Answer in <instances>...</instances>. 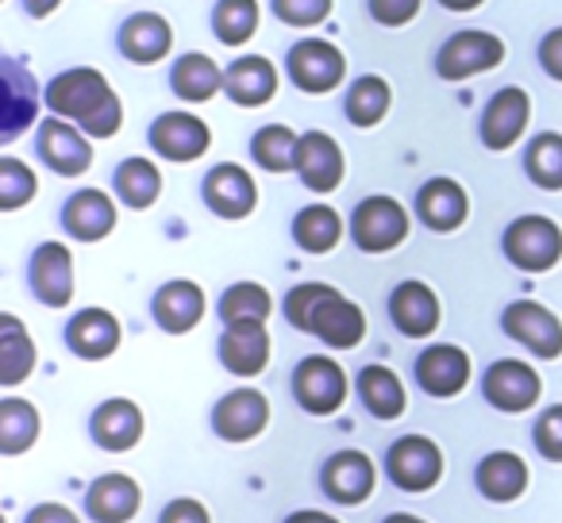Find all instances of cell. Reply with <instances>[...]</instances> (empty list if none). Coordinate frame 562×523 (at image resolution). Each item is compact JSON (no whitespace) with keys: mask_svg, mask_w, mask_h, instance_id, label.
<instances>
[{"mask_svg":"<svg viewBox=\"0 0 562 523\" xmlns=\"http://www.w3.org/2000/svg\"><path fill=\"white\" fill-rule=\"evenodd\" d=\"M47 109L58 120L78 124L89 139H112L120 132V124H124V104H120L116 89L109 86V78L101 70H89V66L66 70L50 81Z\"/></svg>","mask_w":562,"mask_h":523,"instance_id":"cell-1","label":"cell"},{"mask_svg":"<svg viewBox=\"0 0 562 523\" xmlns=\"http://www.w3.org/2000/svg\"><path fill=\"white\" fill-rule=\"evenodd\" d=\"M285 320L297 331L316 336L331 351H351L367 336V316L355 300H347L339 289L321 282L297 285V289L285 297Z\"/></svg>","mask_w":562,"mask_h":523,"instance_id":"cell-2","label":"cell"},{"mask_svg":"<svg viewBox=\"0 0 562 523\" xmlns=\"http://www.w3.org/2000/svg\"><path fill=\"white\" fill-rule=\"evenodd\" d=\"M501 250L524 274H547L562 258V227L547 216H520L505 227Z\"/></svg>","mask_w":562,"mask_h":523,"instance_id":"cell-3","label":"cell"},{"mask_svg":"<svg viewBox=\"0 0 562 523\" xmlns=\"http://www.w3.org/2000/svg\"><path fill=\"white\" fill-rule=\"evenodd\" d=\"M505 62V43L497 39L493 32H454L451 39L439 47L436 55V73L443 81H467L474 73H485V70H497Z\"/></svg>","mask_w":562,"mask_h":523,"instance_id":"cell-4","label":"cell"},{"mask_svg":"<svg viewBox=\"0 0 562 523\" xmlns=\"http://www.w3.org/2000/svg\"><path fill=\"white\" fill-rule=\"evenodd\" d=\"M351 235L359 250L385 254L408 239V212L393 196H367L351 216Z\"/></svg>","mask_w":562,"mask_h":523,"instance_id":"cell-5","label":"cell"},{"mask_svg":"<svg viewBox=\"0 0 562 523\" xmlns=\"http://www.w3.org/2000/svg\"><path fill=\"white\" fill-rule=\"evenodd\" d=\"M501 328L508 339L528 346L536 359H559L562 354V320L539 300H513L501 312Z\"/></svg>","mask_w":562,"mask_h":523,"instance_id":"cell-6","label":"cell"},{"mask_svg":"<svg viewBox=\"0 0 562 523\" xmlns=\"http://www.w3.org/2000/svg\"><path fill=\"white\" fill-rule=\"evenodd\" d=\"M293 397L305 412L313 416H331L344 408L347 400V374L339 362H331L328 354H313L297 366L293 374Z\"/></svg>","mask_w":562,"mask_h":523,"instance_id":"cell-7","label":"cell"},{"mask_svg":"<svg viewBox=\"0 0 562 523\" xmlns=\"http://www.w3.org/2000/svg\"><path fill=\"white\" fill-rule=\"evenodd\" d=\"M385 469H390L397 489L428 492V489H436L439 477H443V451L424 435H405L390 446Z\"/></svg>","mask_w":562,"mask_h":523,"instance_id":"cell-8","label":"cell"},{"mask_svg":"<svg viewBox=\"0 0 562 523\" xmlns=\"http://www.w3.org/2000/svg\"><path fill=\"white\" fill-rule=\"evenodd\" d=\"M285 70H290L293 86L301 89V93H331V89L344 81L347 73V58L339 47H331L328 39H301L297 47L290 50V58H285Z\"/></svg>","mask_w":562,"mask_h":523,"instance_id":"cell-9","label":"cell"},{"mask_svg":"<svg viewBox=\"0 0 562 523\" xmlns=\"http://www.w3.org/2000/svg\"><path fill=\"white\" fill-rule=\"evenodd\" d=\"M35 147H40V158L58 178H78V173H86L93 166V143L70 120H58V116L43 120Z\"/></svg>","mask_w":562,"mask_h":523,"instance_id":"cell-10","label":"cell"},{"mask_svg":"<svg viewBox=\"0 0 562 523\" xmlns=\"http://www.w3.org/2000/svg\"><path fill=\"white\" fill-rule=\"evenodd\" d=\"M209 143H212L209 124L201 116H193V112H162L150 124V147L166 162H196L209 150Z\"/></svg>","mask_w":562,"mask_h":523,"instance_id":"cell-11","label":"cell"},{"mask_svg":"<svg viewBox=\"0 0 562 523\" xmlns=\"http://www.w3.org/2000/svg\"><path fill=\"white\" fill-rule=\"evenodd\" d=\"M539 393H543V382L528 362L501 359L485 369V400L497 412H528L539 400Z\"/></svg>","mask_w":562,"mask_h":523,"instance_id":"cell-12","label":"cell"},{"mask_svg":"<svg viewBox=\"0 0 562 523\" xmlns=\"http://www.w3.org/2000/svg\"><path fill=\"white\" fill-rule=\"evenodd\" d=\"M531 120V101L524 89L505 86L493 93V101L482 112V143L490 150H508L516 147V139L524 135Z\"/></svg>","mask_w":562,"mask_h":523,"instance_id":"cell-13","label":"cell"},{"mask_svg":"<svg viewBox=\"0 0 562 523\" xmlns=\"http://www.w3.org/2000/svg\"><path fill=\"white\" fill-rule=\"evenodd\" d=\"M270 423V405L258 389H235L212 412V428L227 443H250L262 435V428Z\"/></svg>","mask_w":562,"mask_h":523,"instance_id":"cell-14","label":"cell"},{"mask_svg":"<svg viewBox=\"0 0 562 523\" xmlns=\"http://www.w3.org/2000/svg\"><path fill=\"white\" fill-rule=\"evenodd\" d=\"M204 204L216 212L220 219H243L255 212L258 204V185L243 166L220 162L216 170H209L204 178Z\"/></svg>","mask_w":562,"mask_h":523,"instance_id":"cell-15","label":"cell"},{"mask_svg":"<svg viewBox=\"0 0 562 523\" xmlns=\"http://www.w3.org/2000/svg\"><path fill=\"white\" fill-rule=\"evenodd\" d=\"M32 293L40 297V305L47 308H66L74 300V258L63 242H43L32 254Z\"/></svg>","mask_w":562,"mask_h":523,"instance_id":"cell-16","label":"cell"},{"mask_svg":"<svg viewBox=\"0 0 562 523\" xmlns=\"http://www.w3.org/2000/svg\"><path fill=\"white\" fill-rule=\"evenodd\" d=\"M416 216L424 219V227L431 231L447 235V231H459L470 216V196L459 181L451 178H431L420 185L416 193Z\"/></svg>","mask_w":562,"mask_h":523,"instance_id":"cell-17","label":"cell"},{"mask_svg":"<svg viewBox=\"0 0 562 523\" xmlns=\"http://www.w3.org/2000/svg\"><path fill=\"white\" fill-rule=\"evenodd\" d=\"M416 382L428 397H454L470 382V354L462 346L436 343L416 359Z\"/></svg>","mask_w":562,"mask_h":523,"instance_id":"cell-18","label":"cell"},{"mask_svg":"<svg viewBox=\"0 0 562 523\" xmlns=\"http://www.w3.org/2000/svg\"><path fill=\"white\" fill-rule=\"evenodd\" d=\"M297 173L313 193H336L339 181L347 173L344 150L331 139L328 132H308L301 135V150H297Z\"/></svg>","mask_w":562,"mask_h":523,"instance_id":"cell-19","label":"cell"},{"mask_svg":"<svg viewBox=\"0 0 562 523\" xmlns=\"http://www.w3.org/2000/svg\"><path fill=\"white\" fill-rule=\"evenodd\" d=\"M374 462H370V454L362 451H339L328 458V466H324L321 474V485L324 492H328L336 504H362V500L374 492Z\"/></svg>","mask_w":562,"mask_h":523,"instance_id":"cell-20","label":"cell"},{"mask_svg":"<svg viewBox=\"0 0 562 523\" xmlns=\"http://www.w3.org/2000/svg\"><path fill=\"white\" fill-rule=\"evenodd\" d=\"M173 32L158 12H135L120 27V55L135 66H155L170 55Z\"/></svg>","mask_w":562,"mask_h":523,"instance_id":"cell-21","label":"cell"},{"mask_svg":"<svg viewBox=\"0 0 562 523\" xmlns=\"http://www.w3.org/2000/svg\"><path fill=\"white\" fill-rule=\"evenodd\" d=\"M220 362L227 374L235 377H255L270 362V336L266 323H232L220 336Z\"/></svg>","mask_w":562,"mask_h":523,"instance_id":"cell-22","label":"cell"},{"mask_svg":"<svg viewBox=\"0 0 562 523\" xmlns=\"http://www.w3.org/2000/svg\"><path fill=\"white\" fill-rule=\"evenodd\" d=\"M66 346L86 362L109 359L120 346V320L109 308H86L66 323Z\"/></svg>","mask_w":562,"mask_h":523,"instance_id":"cell-23","label":"cell"},{"mask_svg":"<svg viewBox=\"0 0 562 523\" xmlns=\"http://www.w3.org/2000/svg\"><path fill=\"white\" fill-rule=\"evenodd\" d=\"M393 328L408 339H428L439 328V297L424 282H401L390 297Z\"/></svg>","mask_w":562,"mask_h":523,"instance_id":"cell-24","label":"cell"},{"mask_svg":"<svg viewBox=\"0 0 562 523\" xmlns=\"http://www.w3.org/2000/svg\"><path fill=\"white\" fill-rule=\"evenodd\" d=\"M150 312H155V323L162 331H170V336H186V331H193L196 323L204 320L201 285L186 282V277H178V282H166L162 289L155 293V305H150Z\"/></svg>","mask_w":562,"mask_h":523,"instance_id":"cell-25","label":"cell"},{"mask_svg":"<svg viewBox=\"0 0 562 523\" xmlns=\"http://www.w3.org/2000/svg\"><path fill=\"white\" fill-rule=\"evenodd\" d=\"M224 93L232 96L239 109H258V104H266L278 93V70H273V62L262 55L235 58L224 70Z\"/></svg>","mask_w":562,"mask_h":523,"instance_id":"cell-26","label":"cell"},{"mask_svg":"<svg viewBox=\"0 0 562 523\" xmlns=\"http://www.w3.org/2000/svg\"><path fill=\"white\" fill-rule=\"evenodd\" d=\"M63 227L78 242H101L104 235L116 227V204L109 201V193L101 189H81L66 201L63 208Z\"/></svg>","mask_w":562,"mask_h":523,"instance_id":"cell-27","label":"cell"},{"mask_svg":"<svg viewBox=\"0 0 562 523\" xmlns=\"http://www.w3.org/2000/svg\"><path fill=\"white\" fill-rule=\"evenodd\" d=\"M139 485L127 474H104L89 485L86 492V512L93 515L97 523H127L135 512H139Z\"/></svg>","mask_w":562,"mask_h":523,"instance_id":"cell-28","label":"cell"},{"mask_svg":"<svg viewBox=\"0 0 562 523\" xmlns=\"http://www.w3.org/2000/svg\"><path fill=\"white\" fill-rule=\"evenodd\" d=\"M93 439H97V446H104V451H112V454L132 451L143 439V412L124 397L104 400L93 412Z\"/></svg>","mask_w":562,"mask_h":523,"instance_id":"cell-29","label":"cell"},{"mask_svg":"<svg viewBox=\"0 0 562 523\" xmlns=\"http://www.w3.org/2000/svg\"><path fill=\"white\" fill-rule=\"evenodd\" d=\"M477 489H482L485 500L508 504V500L524 497V489H528V466H524V458L513 451L485 454L482 466H477Z\"/></svg>","mask_w":562,"mask_h":523,"instance_id":"cell-30","label":"cell"},{"mask_svg":"<svg viewBox=\"0 0 562 523\" xmlns=\"http://www.w3.org/2000/svg\"><path fill=\"white\" fill-rule=\"evenodd\" d=\"M170 89L189 104H204L224 89V70L212 62L209 55H181L173 62V73H170Z\"/></svg>","mask_w":562,"mask_h":523,"instance_id":"cell-31","label":"cell"},{"mask_svg":"<svg viewBox=\"0 0 562 523\" xmlns=\"http://www.w3.org/2000/svg\"><path fill=\"white\" fill-rule=\"evenodd\" d=\"M359 397H362V405H367V412L378 416V420H397V416H405V408H408L405 385H401V377L385 366L362 369Z\"/></svg>","mask_w":562,"mask_h":523,"instance_id":"cell-32","label":"cell"},{"mask_svg":"<svg viewBox=\"0 0 562 523\" xmlns=\"http://www.w3.org/2000/svg\"><path fill=\"white\" fill-rule=\"evenodd\" d=\"M293 239L308 254H328L344 239V216L336 208H328V204H308L293 219Z\"/></svg>","mask_w":562,"mask_h":523,"instance_id":"cell-33","label":"cell"},{"mask_svg":"<svg viewBox=\"0 0 562 523\" xmlns=\"http://www.w3.org/2000/svg\"><path fill=\"white\" fill-rule=\"evenodd\" d=\"M35 369V343L16 316H0V385H20Z\"/></svg>","mask_w":562,"mask_h":523,"instance_id":"cell-34","label":"cell"},{"mask_svg":"<svg viewBox=\"0 0 562 523\" xmlns=\"http://www.w3.org/2000/svg\"><path fill=\"white\" fill-rule=\"evenodd\" d=\"M390 104H393L390 81L378 78V73H367V78H359L347 89L344 112L355 127H378L385 120V112H390Z\"/></svg>","mask_w":562,"mask_h":523,"instance_id":"cell-35","label":"cell"},{"mask_svg":"<svg viewBox=\"0 0 562 523\" xmlns=\"http://www.w3.org/2000/svg\"><path fill=\"white\" fill-rule=\"evenodd\" d=\"M162 193V173L150 158H124L116 166V196L127 208H150Z\"/></svg>","mask_w":562,"mask_h":523,"instance_id":"cell-36","label":"cell"},{"mask_svg":"<svg viewBox=\"0 0 562 523\" xmlns=\"http://www.w3.org/2000/svg\"><path fill=\"white\" fill-rule=\"evenodd\" d=\"M297 150L301 135H293L285 124H270L250 139V158L270 173H290L297 170Z\"/></svg>","mask_w":562,"mask_h":523,"instance_id":"cell-37","label":"cell"},{"mask_svg":"<svg viewBox=\"0 0 562 523\" xmlns=\"http://www.w3.org/2000/svg\"><path fill=\"white\" fill-rule=\"evenodd\" d=\"M4 143H12L35 120V81L16 62H4Z\"/></svg>","mask_w":562,"mask_h":523,"instance_id":"cell-38","label":"cell"},{"mask_svg":"<svg viewBox=\"0 0 562 523\" xmlns=\"http://www.w3.org/2000/svg\"><path fill=\"white\" fill-rule=\"evenodd\" d=\"M40 439V412L27 400H0V454H24Z\"/></svg>","mask_w":562,"mask_h":523,"instance_id":"cell-39","label":"cell"},{"mask_svg":"<svg viewBox=\"0 0 562 523\" xmlns=\"http://www.w3.org/2000/svg\"><path fill=\"white\" fill-rule=\"evenodd\" d=\"M524 170L547 193H559L562 189V135L559 132H543L528 143L524 150Z\"/></svg>","mask_w":562,"mask_h":523,"instance_id":"cell-40","label":"cell"},{"mask_svg":"<svg viewBox=\"0 0 562 523\" xmlns=\"http://www.w3.org/2000/svg\"><path fill=\"white\" fill-rule=\"evenodd\" d=\"M270 312H273V300L258 282H239L220 297V320H224V328H232V323H266Z\"/></svg>","mask_w":562,"mask_h":523,"instance_id":"cell-41","label":"cell"},{"mask_svg":"<svg viewBox=\"0 0 562 523\" xmlns=\"http://www.w3.org/2000/svg\"><path fill=\"white\" fill-rule=\"evenodd\" d=\"M212 32L224 47H243L258 32V0H220L212 9Z\"/></svg>","mask_w":562,"mask_h":523,"instance_id":"cell-42","label":"cell"},{"mask_svg":"<svg viewBox=\"0 0 562 523\" xmlns=\"http://www.w3.org/2000/svg\"><path fill=\"white\" fill-rule=\"evenodd\" d=\"M40 193V181L20 158H0V208L16 212Z\"/></svg>","mask_w":562,"mask_h":523,"instance_id":"cell-43","label":"cell"},{"mask_svg":"<svg viewBox=\"0 0 562 523\" xmlns=\"http://www.w3.org/2000/svg\"><path fill=\"white\" fill-rule=\"evenodd\" d=\"M273 16L290 27H316L331 16V0H273Z\"/></svg>","mask_w":562,"mask_h":523,"instance_id":"cell-44","label":"cell"},{"mask_svg":"<svg viewBox=\"0 0 562 523\" xmlns=\"http://www.w3.org/2000/svg\"><path fill=\"white\" fill-rule=\"evenodd\" d=\"M536 451L547 462H562V405L547 408L536 423Z\"/></svg>","mask_w":562,"mask_h":523,"instance_id":"cell-45","label":"cell"},{"mask_svg":"<svg viewBox=\"0 0 562 523\" xmlns=\"http://www.w3.org/2000/svg\"><path fill=\"white\" fill-rule=\"evenodd\" d=\"M424 0H370V16L382 27H405L420 16Z\"/></svg>","mask_w":562,"mask_h":523,"instance_id":"cell-46","label":"cell"},{"mask_svg":"<svg viewBox=\"0 0 562 523\" xmlns=\"http://www.w3.org/2000/svg\"><path fill=\"white\" fill-rule=\"evenodd\" d=\"M158 523H212L209 520V508L193 497H181V500H170Z\"/></svg>","mask_w":562,"mask_h":523,"instance_id":"cell-47","label":"cell"},{"mask_svg":"<svg viewBox=\"0 0 562 523\" xmlns=\"http://www.w3.org/2000/svg\"><path fill=\"white\" fill-rule=\"evenodd\" d=\"M539 66L547 70V78L562 81V27L543 35V43H539Z\"/></svg>","mask_w":562,"mask_h":523,"instance_id":"cell-48","label":"cell"},{"mask_svg":"<svg viewBox=\"0 0 562 523\" xmlns=\"http://www.w3.org/2000/svg\"><path fill=\"white\" fill-rule=\"evenodd\" d=\"M27 523H81L66 504H40L27 512Z\"/></svg>","mask_w":562,"mask_h":523,"instance_id":"cell-49","label":"cell"},{"mask_svg":"<svg viewBox=\"0 0 562 523\" xmlns=\"http://www.w3.org/2000/svg\"><path fill=\"white\" fill-rule=\"evenodd\" d=\"M58 4H63V0H24V9H27V16H32V20H47Z\"/></svg>","mask_w":562,"mask_h":523,"instance_id":"cell-50","label":"cell"},{"mask_svg":"<svg viewBox=\"0 0 562 523\" xmlns=\"http://www.w3.org/2000/svg\"><path fill=\"white\" fill-rule=\"evenodd\" d=\"M285 523H339V520H336V515H328V512H313V508H308V512H293Z\"/></svg>","mask_w":562,"mask_h":523,"instance_id":"cell-51","label":"cell"},{"mask_svg":"<svg viewBox=\"0 0 562 523\" xmlns=\"http://www.w3.org/2000/svg\"><path fill=\"white\" fill-rule=\"evenodd\" d=\"M447 12H474V9H482L485 0H439Z\"/></svg>","mask_w":562,"mask_h":523,"instance_id":"cell-52","label":"cell"},{"mask_svg":"<svg viewBox=\"0 0 562 523\" xmlns=\"http://www.w3.org/2000/svg\"><path fill=\"white\" fill-rule=\"evenodd\" d=\"M385 523H424V520H416V515H390Z\"/></svg>","mask_w":562,"mask_h":523,"instance_id":"cell-53","label":"cell"}]
</instances>
